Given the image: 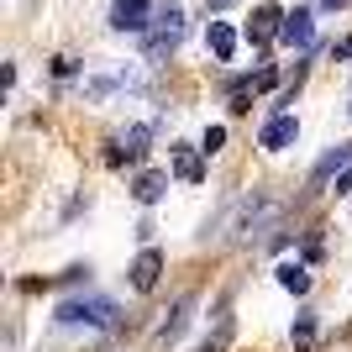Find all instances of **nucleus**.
Masks as SVG:
<instances>
[{"mask_svg":"<svg viewBox=\"0 0 352 352\" xmlns=\"http://www.w3.org/2000/svg\"><path fill=\"white\" fill-rule=\"evenodd\" d=\"M179 37H184V6L163 0L158 11H153V27H147V53H168Z\"/></svg>","mask_w":352,"mask_h":352,"instance_id":"obj_1","label":"nucleus"},{"mask_svg":"<svg viewBox=\"0 0 352 352\" xmlns=\"http://www.w3.org/2000/svg\"><path fill=\"white\" fill-rule=\"evenodd\" d=\"M111 300H63L58 305V321L63 326H111Z\"/></svg>","mask_w":352,"mask_h":352,"instance_id":"obj_2","label":"nucleus"},{"mask_svg":"<svg viewBox=\"0 0 352 352\" xmlns=\"http://www.w3.org/2000/svg\"><path fill=\"white\" fill-rule=\"evenodd\" d=\"M153 11H158L153 0H111V27L116 32H147L153 27V21H147Z\"/></svg>","mask_w":352,"mask_h":352,"instance_id":"obj_3","label":"nucleus"},{"mask_svg":"<svg viewBox=\"0 0 352 352\" xmlns=\"http://www.w3.org/2000/svg\"><path fill=\"white\" fill-rule=\"evenodd\" d=\"M190 310H195V294H179L174 310L163 316V326L153 331V342H158V347H174V342L184 337V326H190Z\"/></svg>","mask_w":352,"mask_h":352,"instance_id":"obj_4","label":"nucleus"},{"mask_svg":"<svg viewBox=\"0 0 352 352\" xmlns=\"http://www.w3.org/2000/svg\"><path fill=\"white\" fill-rule=\"evenodd\" d=\"M126 274H132V289H137V294L158 289V274H163V252H158V248H142V252L132 258V268H126Z\"/></svg>","mask_w":352,"mask_h":352,"instance_id":"obj_5","label":"nucleus"},{"mask_svg":"<svg viewBox=\"0 0 352 352\" xmlns=\"http://www.w3.org/2000/svg\"><path fill=\"white\" fill-rule=\"evenodd\" d=\"M232 337H236V321H232V305H221L216 310V326L206 331V342L195 352H232Z\"/></svg>","mask_w":352,"mask_h":352,"instance_id":"obj_6","label":"nucleus"},{"mask_svg":"<svg viewBox=\"0 0 352 352\" xmlns=\"http://www.w3.org/2000/svg\"><path fill=\"white\" fill-rule=\"evenodd\" d=\"M279 27H284V11H279V6H258V11H252V21H248V43L263 47L268 37H279Z\"/></svg>","mask_w":352,"mask_h":352,"instance_id":"obj_7","label":"nucleus"},{"mask_svg":"<svg viewBox=\"0 0 352 352\" xmlns=\"http://www.w3.org/2000/svg\"><path fill=\"white\" fill-rule=\"evenodd\" d=\"M279 43H289V47H310V43H316V21H310V11H289V16H284Z\"/></svg>","mask_w":352,"mask_h":352,"instance_id":"obj_8","label":"nucleus"},{"mask_svg":"<svg viewBox=\"0 0 352 352\" xmlns=\"http://www.w3.org/2000/svg\"><path fill=\"white\" fill-rule=\"evenodd\" d=\"M294 137H300V121H294V116H274L263 132H258V142H263L268 153H279V147H289Z\"/></svg>","mask_w":352,"mask_h":352,"instance_id":"obj_9","label":"nucleus"},{"mask_svg":"<svg viewBox=\"0 0 352 352\" xmlns=\"http://www.w3.org/2000/svg\"><path fill=\"white\" fill-rule=\"evenodd\" d=\"M132 195H137V206H158L163 195H168V174H158V168H147V174H137Z\"/></svg>","mask_w":352,"mask_h":352,"instance_id":"obj_10","label":"nucleus"},{"mask_svg":"<svg viewBox=\"0 0 352 352\" xmlns=\"http://www.w3.org/2000/svg\"><path fill=\"white\" fill-rule=\"evenodd\" d=\"M347 168H352V142H337L321 163H316V174H310V179H316V184H326L331 174H347Z\"/></svg>","mask_w":352,"mask_h":352,"instance_id":"obj_11","label":"nucleus"},{"mask_svg":"<svg viewBox=\"0 0 352 352\" xmlns=\"http://www.w3.org/2000/svg\"><path fill=\"white\" fill-rule=\"evenodd\" d=\"M174 179H184V184H200V179H206L200 153H195V147H184V142L174 147Z\"/></svg>","mask_w":352,"mask_h":352,"instance_id":"obj_12","label":"nucleus"},{"mask_svg":"<svg viewBox=\"0 0 352 352\" xmlns=\"http://www.w3.org/2000/svg\"><path fill=\"white\" fill-rule=\"evenodd\" d=\"M206 43H210V53H216L221 63H232V58H236V32L226 27V21H210V32H206Z\"/></svg>","mask_w":352,"mask_h":352,"instance_id":"obj_13","label":"nucleus"},{"mask_svg":"<svg viewBox=\"0 0 352 352\" xmlns=\"http://www.w3.org/2000/svg\"><path fill=\"white\" fill-rule=\"evenodd\" d=\"M279 284L289 294H310V274H305V263H279Z\"/></svg>","mask_w":352,"mask_h":352,"instance_id":"obj_14","label":"nucleus"},{"mask_svg":"<svg viewBox=\"0 0 352 352\" xmlns=\"http://www.w3.org/2000/svg\"><path fill=\"white\" fill-rule=\"evenodd\" d=\"M147 142H153V126H142V121H137V126H126V137H121L126 158H142V153H147Z\"/></svg>","mask_w":352,"mask_h":352,"instance_id":"obj_15","label":"nucleus"},{"mask_svg":"<svg viewBox=\"0 0 352 352\" xmlns=\"http://www.w3.org/2000/svg\"><path fill=\"white\" fill-rule=\"evenodd\" d=\"M294 347L300 352L316 347V316H310V310H300V321H294Z\"/></svg>","mask_w":352,"mask_h":352,"instance_id":"obj_16","label":"nucleus"},{"mask_svg":"<svg viewBox=\"0 0 352 352\" xmlns=\"http://www.w3.org/2000/svg\"><path fill=\"white\" fill-rule=\"evenodd\" d=\"M226 147V126H206V137H200V153H221Z\"/></svg>","mask_w":352,"mask_h":352,"instance_id":"obj_17","label":"nucleus"},{"mask_svg":"<svg viewBox=\"0 0 352 352\" xmlns=\"http://www.w3.org/2000/svg\"><path fill=\"white\" fill-rule=\"evenodd\" d=\"M279 85V69H274V63H263V69H258V79H252V89H274Z\"/></svg>","mask_w":352,"mask_h":352,"instance_id":"obj_18","label":"nucleus"},{"mask_svg":"<svg viewBox=\"0 0 352 352\" xmlns=\"http://www.w3.org/2000/svg\"><path fill=\"white\" fill-rule=\"evenodd\" d=\"M352 190V168H347V174H337V195H347Z\"/></svg>","mask_w":352,"mask_h":352,"instance_id":"obj_19","label":"nucleus"},{"mask_svg":"<svg viewBox=\"0 0 352 352\" xmlns=\"http://www.w3.org/2000/svg\"><path fill=\"white\" fill-rule=\"evenodd\" d=\"M321 6L326 11H342V6H352V0H321Z\"/></svg>","mask_w":352,"mask_h":352,"instance_id":"obj_20","label":"nucleus"},{"mask_svg":"<svg viewBox=\"0 0 352 352\" xmlns=\"http://www.w3.org/2000/svg\"><path fill=\"white\" fill-rule=\"evenodd\" d=\"M337 53H342V58H352V37H347V43H342V47H337Z\"/></svg>","mask_w":352,"mask_h":352,"instance_id":"obj_21","label":"nucleus"},{"mask_svg":"<svg viewBox=\"0 0 352 352\" xmlns=\"http://www.w3.org/2000/svg\"><path fill=\"white\" fill-rule=\"evenodd\" d=\"M226 6H232V0H210V11H226Z\"/></svg>","mask_w":352,"mask_h":352,"instance_id":"obj_22","label":"nucleus"}]
</instances>
